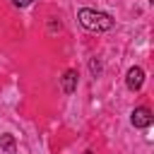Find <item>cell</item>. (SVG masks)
I'll return each mask as SVG.
<instances>
[{
	"mask_svg": "<svg viewBox=\"0 0 154 154\" xmlns=\"http://www.w3.org/2000/svg\"><path fill=\"white\" fill-rule=\"evenodd\" d=\"M130 120H132L135 128H149V125H152V111L144 108V106H142V108H135Z\"/></svg>",
	"mask_w": 154,
	"mask_h": 154,
	"instance_id": "3957f363",
	"label": "cell"
},
{
	"mask_svg": "<svg viewBox=\"0 0 154 154\" xmlns=\"http://www.w3.org/2000/svg\"><path fill=\"white\" fill-rule=\"evenodd\" d=\"M77 19H79V24L84 26V29H89V31H108L111 26H113V19L106 14V12H96V10H79L77 12Z\"/></svg>",
	"mask_w": 154,
	"mask_h": 154,
	"instance_id": "6da1fadb",
	"label": "cell"
},
{
	"mask_svg": "<svg viewBox=\"0 0 154 154\" xmlns=\"http://www.w3.org/2000/svg\"><path fill=\"white\" fill-rule=\"evenodd\" d=\"M142 82H144V70H142V67H130V70H128V77H125L128 89L137 91V89L142 87Z\"/></svg>",
	"mask_w": 154,
	"mask_h": 154,
	"instance_id": "7a4b0ae2",
	"label": "cell"
},
{
	"mask_svg": "<svg viewBox=\"0 0 154 154\" xmlns=\"http://www.w3.org/2000/svg\"><path fill=\"white\" fill-rule=\"evenodd\" d=\"M12 2H14L17 7H26V5H31L34 0H12Z\"/></svg>",
	"mask_w": 154,
	"mask_h": 154,
	"instance_id": "8992f818",
	"label": "cell"
},
{
	"mask_svg": "<svg viewBox=\"0 0 154 154\" xmlns=\"http://www.w3.org/2000/svg\"><path fill=\"white\" fill-rule=\"evenodd\" d=\"M0 149L7 152V154H12L14 152V137L12 135H0Z\"/></svg>",
	"mask_w": 154,
	"mask_h": 154,
	"instance_id": "5b68a950",
	"label": "cell"
},
{
	"mask_svg": "<svg viewBox=\"0 0 154 154\" xmlns=\"http://www.w3.org/2000/svg\"><path fill=\"white\" fill-rule=\"evenodd\" d=\"M60 87H63L65 94H72V91L77 89V72H75V70H67V72L63 75V79H60Z\"/></svg>",
	"mask_w": 154,
	"mask_h": 154,
	"instance_id": "277c9868",
	"label": "cell"
}]
</instances>
